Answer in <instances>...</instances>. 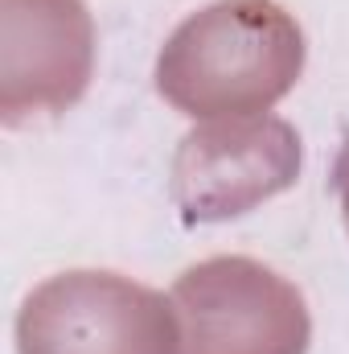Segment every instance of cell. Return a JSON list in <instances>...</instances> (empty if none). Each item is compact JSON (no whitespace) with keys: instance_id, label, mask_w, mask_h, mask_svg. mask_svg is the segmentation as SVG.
Here are the masks:
<instances>
[{"instance_id":"1","label":"cell","mask_w":349,"mask_h":354,"mask_svg":"<svg viewBox=\"0 0 349 354\" xmlns=\"http://www.w3.org/2000/svg\"><path fill=\"white\" fill-rule=\"evenodd\" d=\"M304 29L275 0H214L157 54V91L193 120L259 115L304 75Z\"/></svg>"},{"instance_id":"2","label":"cell","mask_w":349,"mask_h":354,"mask_svg":"<svg viewBox=\"0 0 349 354\" xmlns=\"http://www.w3.org/2000/svg\"><path fill=\"white\" fill-rule=\"evenodd\" d=\"M17 354H181V317L132 276L70 268L21 301Z\"/></svg>"},{"instance_id":"3","label":"cell","mask_w":349,"mask_h":354,"mask_svg":"<svg viewBox=\"0 0 349 354\" xmlns=\"http://www.w3.org/2000/svg\"><path fill=\"white\" fill-rule=\"evenodd\" d=\"M181 354H308L304 292L251 256H210L173 284Z\"/></svg>"},{"instance_id":"4","label":"cell","mask_w":349,"mask_h":354,"mask_svg":"<svg viewBox=\"0 0 349 354\" xmlns=\"http://www.w3.org/2000/svg\"><path fill=\"white\" fill-rule=\"evenodd\" d=\"M300 132L279 115H222L181 136L173 157V202L181 218L226 223L283 194L300 177Z\"/></svg>"},{"instance_id":"5","label":"cell","mask_w":349,"mask_h":354,"mask_svg":"<svg viewBox=\"0 0 349 354\" xmlns=\"http://www.w3.org/2000/svg\"><path fill=\"white\" fill-rule=\"evenodd\" d=\"M90 75L87 0H0V120L8 128L74 107Z\"/></svg>"},{"instance_id":"6","label":"cell","mask_w":349,"mask_h":354,"mask_svg":"<svg viewBox=\"0 0 349 354\" xmlns=\"http://www.w3.org/2000/svg\"><path fill=\"white\" fill-rule=\"evenodd\" d=\"M333 189L341 198V210H346V227H349V140L337 153V165H333Z\"/></svg>"}]
</instances>
